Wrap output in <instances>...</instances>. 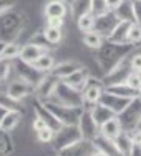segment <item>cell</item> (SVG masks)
Segmentation results:
<instances>
[{
	"mask_svg": "<svg viewBox=\"0 0 141 156\" xmlns=\"http://www.w3.org/2000/svg\"><path fill=\"white\" fill-rule=\"evenodd\" d=\"M133 47L135 45L130 42L119 44V42H111L108 39H105V42H102V45L94 50V59L105 75L114 67H118L132 53Z\"/></svg>",
	"mask_w": 141,
	"mask_h": 156,
	"instance_id": "1",
	"label": "cell"
},
{
	"mask_svg": "<svg viewBox=\"0 0 141 156\" xmlns=\"http://www.w3.org/2000/svg\"><path fill=\"white\" fill-rule=\"evenodd\" d=\"M50 100H54L57 103H61V105H66V106L83 108V94H82V90L69 86L63 80H60V83L57 84L54 97Z\"/></svg>",
	"mask_w": 141,
	"mask_h": 156,
	"instance_id": "2",
	"label": "cell"
},
{
	"mask_svg": "<svg viewBox=\"0 0 141 156\" xmlns=\"http://www.w3.org/2000/svg\"><path fill=\"white\" fill-rule=\"evenodd\" d=\"M43 103L63 125H79V119L83 112V108L66 106V105H61V103H57L54 100H46Z\"/></svg>",
	"mask_w": 141,
	"mask_h": 156,
	"instance_id": "3",
	"label": "cell"
},
{
	"mask_svg": "<svg viewBox=\"0 0 141 156\" xmlns=\"http://www.w3.org/2000/svg\"><path fill=\"white\" fill-rule=\"evenodd\" d=\"M82 131L79 125H63L58 131H55V136L52 139V145L55 151H61L74 144H77L79 140H82Z\"/></svg>",
	"mask_w": 141,
	"mask_h": 156,
	"instance_id": "4",
	"label": "cell"
},
{
	"mask_svg": "<svg viewBox=\"0 0 141 156\" xmlns=\"http://www.w3.org/2000/svg\"><path fill=\"white\" fill-rule=\"evenodd\" d=\"M118 120L121 123V129L125 133H130L135 128H138V125L141 123V98L139 97L133 98L125 106V109L121 114H118Z\"/></svg>",
	"mask_w": 141,
	"mask_h": 156,
	"instance_id": "5",
	"label": "cell"
},
{
	"mask_svg": "<svg viewBox=\"0 0 141 156\" xmlns=\"http://www.w3.org/2000/svg\"><path fill=\"white\" fill-rule=\"evenodd\" d=\"M133 72L132 66H130V58L127 56L118 67H114L113 70H110L108 73L104 75L102 78V83L104 86H113V84H121V83H125L127 78L130 76V73Z\"/></svg>",
	"mask_w": 141,
	"mask_h": 156,
	"instance_id": "6",
	"label": "cell"
},
{
	"mask_svg": "<svg viewBox=\"0 0 141 156\" xmlns=\"http://www.w3.org/2000/svg\"><path fill=\"white\" fill-rule=\"evenodd\" d=\"M104 89H105V86H104L102 81L94 80L93 76L89 78L88 84L82 90V94H83V109L91 111V108L96 105V103H99V98H100L102 92H104Z\"/></svg>",
	"mask_w": 141,
	"mask_h": 156,
	"instance_id": "7",
	"label": "cell"
},
{
	"mask_svg": "<svg viewBox=\"0 0 141 156\" xmlns=\"http://www.w3.org/2000/svg\"><path fill=\"white\" fill-rule=\"evenodd\" d=\"M118 23H119V19H118L116 14H114V11H107V12H104V14L96 16L93 31L99 33L104 39H107Z\"/></svg>",
	"mask_w": 141,
	"mask_h": 156,
	"instance_id": "8",
	"label": "cell"
},
{
	"mask_svg": "<svg viewBox=\"0 0 141 156\" xmlns=\"http://www.w3.org/2000/svg\"><path fill=\"white\" fill-rule=\"evenodd\" d=\"M60 83V78H57L55 75L52 73H46L44 78L35 86V94H36V98H39L41 101H46V100H50L54 97V92L57 89V84Z\"/></svg>",
	"mask_w": 141,
	"mask_h": 156,
	"instance_id": "9",
	"label": "cell"
},
{
	"mask_svg": "<svg viewBox=\"0 0 141 156\" xmlns=\"http://www.w3.org/2000/svg\"><path fill=\"white\" fill-rule=\"evenodd\" d=\"M14 67H16L17 76L22 78V80H25V81L32 83L33 86H36V84L44 78V75H46L44 72L38 70V69L33 66V64L25 62V61H22V59H19V58H17V62H16Z\"/></svg>",
	"mask_w": 141,
	"mask_h": 156,
	"instance_id": "10",
	"label": "cell"
},
{
	"mask_svg": "<svg viewBox=\"0 0 141 156\" xmlns=\"http://www.w3.org/2000/svg\"><path fill=\"white\" fill-rule=\"evenodd\" d=\"M132 100H133V98L119 97V95H116V94L107 92V90L104 89V92H102V95H100V98H99V103H100V105H104V106H107L108 109H111L114 114L118 115V114H121V112L125 109V106L129 105Z\"/></svg>",
	"mask_w": 141,
	"mask_h": 156,
	"instance_id": "11",
	"label": "cell"
},
{
	"mask_svg": "<svg viewBox=\"0 0 141 156\" xmlns=\"http://www.w3.org/2000/svg\"><path fill=\"white\" fill-rule=\"evenodd\" d=\"M33 92H35V86L32 83H28V81L22 80V78H19V76L16 78L14 81H11L8 84V87H6V94L11 98L17 100V101L24 100L25 97H28Z\"/></svg>",
	"mask_w": 141,
	"mask_h": 156,
	"instance_id": "12",
	"label": "cell"
},
{
	"mask_svg": "<svg viewBox=\"0 0 141 156\" xmlns=\"http://www.w3.org/2000/svg\"><path fill=\"white\" fill-rule=\"evenodd\" d=\"M79 128H80V131H82L83 139H88V140H93L99 134V126H97V123L93 119L91 111L83 109L80 119H79Z\"/></svg>",
	"mask_w": 141,
	"mask_h": 156,
	"instance_id": "13",
	"label": "cell"
},
{
	"mask_svg": "<svg viewBox=\"0 0 141 156\" xmlns=\"http://www.w3.org/2000/svg\"><path fill=\"white\" fill-rule=\"evenodd\" d=\"M33 106H35L36 115L41 117V119L46 122V125L50 126V128L54 129V131H58V129L63 126V123L57 119V117H55L52 112H50V109L46 108V105H44V103H43L39 98H35V105H33Z\"/></svg>",
	"mask_w": 141,
	"mask_h": 156,
	"instance_id": "14",
	"label": "cell"
},
{
	"mask_svg": "<svg viewBox=\"0 0 141 156\" xmlns=\"http://www.w3.org/2000/svg\"><path fill=\"white\" fill-rule=\"evenodd\" d=\"M94 150V145H93V140H88V139H82L79 140L77 144L61 150L58 154L61 156H91Z\"/></svg>",
	"mask_w": 141,
	"mask_h": 156,
	"instance_id": "15",
	"label": "cell"
},
{
	"mask_svg": "<svg viewBox=\"0 0 141 156\" xmlns=\"http://www.w3.org/2000/svg\"><path fill=\"white\" fill-rule=\"evenodd\" d=\"M89 78H91V73H89V70L83 66V67H80L79 70H75L74 73H71L68 78H65V83H68L69 86H72V87H75V89H79V90H83L85 89V86L88 84V81H89Z\"/></svg>",
	"mask_w": 141,
	"mask_h": 156,
	"instance_id": "16",
	"label": "cell"
},
{
	"mask_svg": "<svg viewBox=\"0 0 141 156\" xmlns=\"http://www.w3.org/2000/svg\"><path fill=\"white\" fill-rule=\"evenodd\" d=\"M80 67H83V66L77 61H65V62L55 64V66L52 67V70H50V73L55 75L57 78H60V80H65V78H68L71 73L79 70Z\"/></svg>",
	"mask_w": 141,
	"mask_h": 156,
	"instance_id": "17",
	"label": "cell"
},
{
	"mask_svg": "<svg viewBox=\"0 0 141 156\" xmlns=\"http://www.w3.org/2000/svg\"><path fill=\"white\" fill-rule=\"evenodd\" d=\"M93 145H94V148L104 151L107 156H119V151H118V147L114 144V140L102 136L100 133L93 139Z\"/></svg>",
	"mask_w": 141,
	"mask_h": 156,
	"instance_id": "18",
	"label": "cell"
},
{
	"mask_svg": "<svg viewBox=\"0 0 141 156\" xmlns=\"http://www.w3.org/2000/svg\"><path fill=\"white\" fill-rule=\"evenodd\" d=\"M68 14V3L63 0H49L44 6V16L47 17H65Z\"/></svg>",
	"mask_w": 141,
	"mask_h": 156,
	"instance_id": "19",
	"label": "cell"
},
{
	"mask_svg": "<svg viewBox=\"0 0 141 156\" xmlns=\"http://www.w3.org/2000/svg\"><path fill=\"white\" fill-rule=\"evenodd\" d=\"M47 50H44L43 47H39V45H35V44H32V42H28V44H25L24 47H20V53H19V59H22V61H25V62H30V64H33L38 58H39L43 53H46Z\"/></svg>",
	"mask_w": 141,
	"mask_h": 156,
	"instance_id": "20",
	"label": "cell"
},
{
	"mask_svg": "<svg viewBox=\"0 0 141 156\" xmlns=\"http://www.w3.org/2000/svg\"><path fill=\"white\" fill-rule=\"evenodd\" d=\"M132 23L133 22H129V20H119V23L114 27V30L110 33L107 39L111 42H119V44L127 42V36H129V30L132 27Z\"/></svg>",
	"mask_w": 141,
	"mask_h": 156,
	"instance_id": "21",
	"label": "cell"
},
{
	"mask_svg": "<svg viewBox=\"0 0 141 156\" xmlns=\"http://www.w3.org/2000/svg\"><path fill=\"white\" fill-rule=\"evenodd\" d=\"M22 119V111H6L2 117V122H0V131L9 133L13 131L20 122Z\"/></svg>",
	"mask_w": 141,
	"mask_h": 156,
	"instance_id": "22",
	"label": "cell"
},
{
	"mask_svg": "<svg viewBox=\"0 0 141 156\" xmlns=\"http://www.w3.org/2000/svg\"><path fill=\"white\" fill-rule=\"evenodd\" d=\"M91 115H93V119H94V122L97 123L99 128L104 125L105 122H108L110 119L116 117V114H114L111 109H108L104 105H100V103H96V105L91 108Z\"/></svg>",
	"mask_w": 141,
	"mask_h": 156,
	"instance_id": "23",
	"label": "cell"
},
{
	"mask_svg": "<svg viewBox=\"0 0 141 156\" xmlns=\"http://www.w3.org/2000/svg\"><path fill=\"white\" fill-rule=\"evenodd\" d=\"M114 144L118 147V151H119V156H130L132 151H133V142H132V137L129 133L125 131H121L119 136L114 139Z\"/></svg>",
	"mask_w": 141,
	"mask_h": 156,
	"instance_id": "24",
	"label": "cell"
},
{
	"mask_svg": "<svg viewBox=\"0 0 141 156\" xmlns=\"http://www.w3.org/2000/svg\"><path fill=\"white\" fill-rule=\"evenodd\" d=\"M121 131H122V129H121V123H119V120H118V115L113 117V119H110L108 122H105L104 125L99 128V133H100L102 136H105V137H108V139H113V140L119 136Z\"/></svg>",
	"mask_w": 141,
	"mask_h": 156,
	"instance_id": "25",
	"label": "cell"
},
{
	"mask_svg": "<svg viewBox=\"0 0 141 156\" xmlns=\"http://www.w3.org/2000/svg\"><path fill=\"white\" fill-rule=\"evenodd\" d=\"M69 5H71V14L75 22L82 16L91 12V0H72Z\"/></svg>",
	"mask_w": 141,
	"mask_h": 156,
	"instance_id": "26",
	"label": "cell"
},
{
	"mask_svg": "<svg viewBox=\"0 0 141 156\" xmlns=\"http://www.w3.org/2000/svg\"><path fill=\"white\" fill-rule=\"evenodd\" d=\"M105 90H107V92H111V94H116V95H119V97H127V98H136V97L139 95V90H135L133 87H130L127 83L107 86Z\"/></svg>",
	"mask_w": 141,
	"mask_h": 156,
	"instance_id": "27",
	"label": "cell"
},
{
	"mask_svg": "<svg viewBox=\"0 0 141 156\" xmlns=\"http://www.w3.org/2000/svg\"><path fill=\"white\" fill-rule=\"evenodd\" d=\"M114 14L118 16L119 20H129L135 23V16H133V5H132V0H124V2L116 8L113 9Z\"/></svg>",
	"mask_w": 141,
	"mask_h": 156,
	"instance_id": "28",
	"label": "cell"
},
{
	"mask_svg": "<svg viewBox=\"0 0 141 156\" xmlns=\"http://www.w3.org/2000/svg\"><path fill=\"white\" fill-rule=\"evenodd\" d=\"M33 66H35L38 70H41V72H44V73H49L50 70H52V67L55 66V59H54V56L50 55L49 51H46V53H43L39 58L33 62Z\"/></svg>",
	"mask_w": 141,
	"mask_h": 156,
	"instance_id": "29",
	"label": "cell"
},
{
	"mask_svg": "<svg viewBox=\"0 0 141 156\" xmlns=\"http://www.w3.org/2000/svg\"><path fill=\"white\" fill-rule=\"evenodd\" d=\"M102 42H104V37H102L99 33H96V31H93V30L83 33V44H85L86 47L96 50V48H99V47L102 45Z\"/></svg>",
	"mask_w": 141,
	"mask_h": 156,
	"instance_id": "30",
	"label": "cell"
},
{
	"mask_svg": "<svg viewBox=\"0 0 141 156\" xmlns=\"http://www.w3.org/2000/svg\"><path fill=\"white\" fill-rule=\"evenodd\" d=\"M20 53V45L14 44V42H5L3 48H2V56L0 58H5V59H17Z\"/></svg>",
	"mask_w": 141,
	"mask_h": 156,
	"instance_id": "31",
	"label": "cell"
},
{
	"mask_svg": "<svg viewBox=\"0 0 141 156\" xmlns=\"http://www.w3.org/2000/svg\"><path fill=\"white\" fill-rule=\"evenodd\" d=\"M46 39L52 44L54 47L58 45L61 42V39H63V33H61V28H54V27H49V25H46V28L43 30Z\"/></svg>",
	"mask_w": 141,
	"mask_h": 156,
	"instance_id": "32",
	"label": "cell"
},
{
	"mask_svg": "<svg viewBox=\"0 0 141 156\" xmlns=\"http://www.w3.org/2000/svg\"><path fill=\"white\" fill-rule=\"evenodd\" d=\"M0 106L6 111H22L20 109V101L11 98L6 92H0Z\"/></svg>",
	"mask_w": 141,
	"mask_h": 156,
	"instance_id": "33",
	"label": "cell"
},
{
	"mask_svg": "<svg viewBox=\"0 0 141 156\" xmlns=\"http://www.w3.org/2000/svg\"><path fill=\"white\" fill-rule=\"evenodd\" d=\"M94 20H96V16L93 12H88V14L82 16L79 20H77V27H79L80 31L86 33V31H91L93 27H94Z\"/></svg>",
	"mask_w": 141,
	"mask_h": 156,
	"instance_id": "34",
	"label": "cell"
},
{
	"mask_svg": "<svg viewBox=\"0 0 141 156\" xmlns=\"http://www.w3.org/2000/svg\"><path fill=\"white\" fill-rule=\"evenodd\" d=\"M127 42H130L133 45L141 44V25L132 23V27L129 30V36H127Z\"/></svg>",
	"mask_w": 141,
	"mask_h": 156,
	"instance_id": "35",
	"label": "cell"
},
{
	"mask_svg": "<svg viewBox=\"0 0 141 156\" xmlns=\"http://www.w3.org/2000/svg\"><path fill=\"white\" fill-rule=\"evenodd\" d=\"M28 42H32V44H35V45H39V47H43L44 50H47L49 51V48L52 47V44H50L47 39H46V36H44V33H43V30L41 31H36L33 36H32V39Z\"/></svg>",
	"mask_w": 141,
	"mask_h": 156,
	"instance_id": "36",
	"label": "cell"
},
{
	"mask_svg": "<svg viewBox=\"0 0 141 156\" xmlns=\"http://www.w3.org/2000/svg\"><path fill=\"white\" fill-rule=\"evenodd\" d=\"M14 67L13 66L11 59H5V58H0V83L6 81L8 76L11 73V69Z\"/></svg>",
	"mask_w": 141,
	"mask_h": 156,
	"instance_id": "37",
	"label": "cell"
},
{
	"mask_svg": "<svg viewBox=\"0 0 141 156\" xmlns=\"http://www.w3.org/2000/svg\"><path fill=\"white\" fill-rule=\"evenodd\" d=\"M107 11H111L107 8V3L105 0H91V12L94 16H99V14H104Z\"/></svg>",
	"mask_w": 141,
	"mask_h": 156,
	"instance_id": "38",
	"label": "cell"
},
{
	"mask_svg": "<svg viewBox=\"0 0 141 156\" xmlns=\"http://www.w3.org/2000/svg\"><path fill=\"white\" fill-rule=\"evenodd\" d=\"M36 134H38V140L43 142V144H47V142H52V139L55 136V131L50 126H46V128L41 129V131H38Z\"/></svg>",
	"mask_w": 141,
	"mask_h": 156,
	"instance_id": "39",
	"label": "cell"
},
{
	"mask_svg": "<svg viewBox=\"0 0 141 156\" xmlns=\"http://www.w3.org/2000/svg\"><path fill=\"white\" fill-rule=\"evenodd\" d=\"M16 3H17V0H0V17L5 16L6 12H9L16 6Z\"/></svg>",
	"mask_w": 141,
	"mask_h": 156,
	"instance_id": "40",
	"label": "cell"
},
{
	"mask_svg": "<svg viewBox=\"0 0 141 156\" xmlns=\"http://www.w3.org/2000/svg\"><path fill=\"white\" fill-rule=\"evenodd\" d=\"M125 83L129 84L130 87H133L135 90H141V80H139V76H138L136 72H132L130 76L127 78V81H125Z\"/></svg>",
	"mask_w": 141,
	"mask_h": 156,
	"instance_id": "41",
	"label": "cell"
},
{
	"mask_svg": "<svg viewBox=\"0 0 141 156\" xmlns=\"http://www.w3.org/2000/svg\"><path fill=\"white\" fill-rule=\"evenodd\" d=\"M133 5V16H135V23L141 25V0H132Z\"/></svg>",
	"mask_w": 141,
	"mask_h": 156,
	"instance_id": "42",
	"label": "cell"
},
{
	"mask_svg": "<svg viewBox=\"0 0 141 156\" xmlns=\"http://www.w3.org/2000/svg\"><path fill=\"white\" fill-rule=\"evenodd\" d=\"M47 25L54 28H63L65 25V17H47Z\"/></svg>",
	"mask_w": 141,
	"mask_h": 156,
	"instance_id": "43",
	"label": "cell"
},
{
	"mask_svg": "<svg viewBox=\"0 0 141 156\" xmlns=\"http://www.w3.org/2000/svg\"><path fill=\"white\" fill-rule=\"evenodd\" d=\"M129 134H130V137H132L133 145L141 147V128H135L133 131H130Z\"/></svg>",
	"mask_w": 141,
	"mask_h": 156,
	"instance_id": "44",
	"label": "cell"
},
{
	"mask_svg": "<svg viewBox=\"0 0 141 156\" xmlns=\"http://www.w3.org/2000/svg\"><path fill=\"white\" fill-rule=\"evenodd\" d=\"M130 66L133 69V72H139L141 70V55H133L130 56Z\"/></svg>",
	"mask_w": 141,
	"mask_h": 156,
	"instance_id": "45",
	"label": "cell"
},
{
	"mask_svg": "<svg viewBox=\"0 0 141 156\" xmlns=\"http://www.w3.org/2000/svg\"><path fill=\"white\" fill-rule=\"evenodd\" d=\"M46 126H47L46 122L41 119V117H38V115H36V117H35V120H33V129H35V131L38 133V131H41L43 128H46Z\"/></svg>",
	"mask_w": 141,
	"mask_h": 156,
	"instance_id": "46",
	"label": "cell"
},
{
	"mask_svg": "<svg viewBox=\"0 0 141 156\" xmlns=\"http://www.w3.org/2000/svg\"><path fill=\"white\" fill-rule=\"evenodd\" d=\"M122 2H124V0H105L107 8H108V9H111V11H113V9H116Z\"/></svg>",
	"mask_w": 141,
	"mask_h": 156,
	"instance_id": "47",
	"label": "cell"
},
{
	"mask_svg": "<svg viewBox=\"0 0 141 156\" xmlns=\"http://www.w3.org/2000/svg\"><path fill=\"white\" fill-rule=\"evenodd\" d=\"M130 156H141V147H133V151H132V154Z\"/></svg>",
	"mask_w": 141,
	"mask_h": 156,
	"instance_id": "48",
	"label": "cell"
},
{
	"mask_svg": "<svg viewBox=\"0 0 141 156\" xmlns=\"http://www.w3.org/2000/svg\"><path fill=\"white\" fill-rule=\"evenodd\" d=\"M91 156H107L104 151H100V150H97V148H94L93 150V153H91Z\"/></svg>",
	"mask_w": 141,
	"mask_h": 156,
	"instance_id": "49",
	"label": "cell"
},
{
	"mask_svg": "<svg viewBox=\"0 0 141 156\" xmlns=\"http://www.w3.org/2000/svg\"><path fill=\"white\" fill-rule=\"evenodd\" d=\"M6 112V109H3L2 106H0V122H2V117H3V114Z\"/></svg>",
	"mask_w": 141,
	"mask_h": 156,
	"instance_id": "50",
	"label": "cell"
},
{
	"mask_svg": "<svg viewBox=\"0 0 141 156\" xmlns=\"http://www.w3.org/2000/svg\"><path fill=\"white\" fill-rule=\"evenodd\" d=\"M3 45H5V42H0V56H2V48H3Z\"/></svg>",
	"mask_w": 141,
	"mask_h": 156,
	"instance_id": "51",
	"label": "cell"
},
{
	"mask_svg": "<svg viewBox=\"0 0 141 156\" xmlns=\"http://www.w3.org/2000/svg\"><path fill=\"white\" fill-rule=\"evenodd\" d=\"M63 2H66V3H71V2H72V0H63Z\"/></svg>",
	"mask_w": 141,
	"mask_h": 156,
	"instance_id": "52",
	"label": "cell"
},
{
	"mask_svg": "<svg viewBox=\"0 0 141 156\" xmlns=\"http://www.w3.org/2000/svg\"><path fill=\"white\" fill-rule=\"evenodd\" d=\"M136 73H138V76H139V80H141V70H139V72H136Z\"/></svg>",
	"mask_w": 141,
	"mask_h": 156,
	"instance_id": "53",
	"label": "cell"
},
{
	"mask_svg": "<svg viewBox=\"0 0 141 156\" xmlns=\"http://www.w3.org/2000/svg\"><path fill=\"white\" fill-rule=\"evenodd\" d=\"M0 156H5V153H2V151H0Z\"/></svg>",
	"mask_w": 141,
	"mask_h": 156,
	"instance_id": "54",
	"label": "cell"
},
{
	"mask_svg": "<svg viewBox=\"0 0 141 156\" xmlns=\"http://www.w3.org/2000/svg\"><path fill=\"white\" fill-rule=\"evenodd\" d=\"M138 97H139V98H141V90H139V95H138Z\"/></svg>",
	"mask_w": 141,
	"mask_h": 156,
	"instance_id": "55",
	"label": "cell"
},
{
	"mask_svg": "<svg viewBox=\"0 0 141 156\" xmlns=\"http://www.w3.org/2000/svg\"><path fill=\"white\" fill-rule=\"evenodd\" d=\"M138 128H141V123H139V125H138Z\"/></svg>",
	"mask_w": 141,
	"mask_h": 156,
	"instance_id": "56",
	"label": "cell"
},
{
	"mask_svg": "<svg viewBox=\"0 0 141 156\" xmlns=\"http://www.w3.org/2000/svg\"><path fill=\"white\" fill-rule=\"evenodd\" d=\"M58 156H61V154H58Z\"/></svg>",
	"mask_w": 141,
	"mask_h": 156,
	"instance_id": "57",
	"label": "cell"
}]
</instances>
